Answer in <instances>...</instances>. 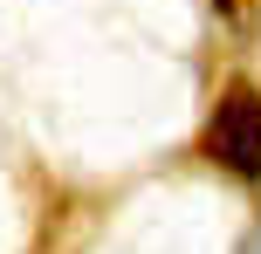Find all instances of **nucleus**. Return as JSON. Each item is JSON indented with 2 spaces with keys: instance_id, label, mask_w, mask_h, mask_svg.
<instances>
[{
  "instance_id": "nucleus-1",
  "label": "nucleus",
  "mask_w": 261,
  "mask_h": 254,
  "mask_svg": "<svg viewBox=\"0 0 261 254\" xmlns=\"http://www.w3.org/2000/svg\"><path fill=\"white\" fill-rule=\"evenodd\" d=\"M199 151L220 172H234L241 186H261V90L254 82L220 90V103L206 110V131H199Z\"/></svg>"
},
{
  "instance_id": "nucleus-2",
  "label": "nucleus",
  "mask_w": 261,
  "mask_h": 254,
  "mask_svg": "<svg viewBox=\"0 0 261 254\" xmlns=\"http://www.w3.org/2000/svg\"><path fill=\"white\" fill-rule=\"evenodd\" d=\"M241 254H261V241H248V247H241Z\"/></svg>"
}]
</instances>
